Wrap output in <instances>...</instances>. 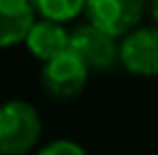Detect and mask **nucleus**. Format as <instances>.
I'll return each instance as SVG.
<instances>
[{
	"label": "nucleus",
	"mask_w": 158,
	"mask_h": 155,
	"mask_svg": "<svg viewBox=\"0 0 158 155\" xmlns=\"http://www.w3.org/2000/svg\"><path fill=\"white\" fill-rule=\"evenodd\" d=\"M41 139V116L28 100L0 103V155H28Z\"/></svg>",
	"instance_id": "nucleus-1"
},
{
	"label": "nucleus",
	"mask_w": 158,
	"mask_h": 155,
	"mask_svg": "<svg viewBox=\"0 0 158 155\" xmlns=\"http://www.w3.org/2000/svg\"><path fill=\"white\" fill-rule=\"evenodd\" d=\"M89 71L92 68L69 48L62 55L44 62V68H41L44 91L55 100L76 98L85 89L87 80H89Z\"/></svg>",
	"instance_id": "nucleus-2"
},
{
	"label": "nucleus",
	"mask_w": 158,
	"mask_h": 155,
	"mask_svg": "<svg viewBox=\"0 0 158 155\" xmlns=\"http://www.w3.org/2000/svg\"><path fill=\"white\" fill-rule=\"evenodd\" d=\"M85 14L89 23L122 39L140 28L147 14V0H87Z\"/></svg>",
	"instance_id": "nucleus-3"
},
{
	"label": "nucleus",
	"mask_w": 158,
	"mask_h": 155,
	"mask_svg": "<svg viewBox=\"0 0 158 155\" xmlns=\"http://www.w3.org/2000/svg\"><path fill=\"white\" fill-rule=\"evenodd\" d=\"M119 64L138 78H158V25H142L119 39Z\"/></svg>",
	"instance_id": "nucleus-4"
},
{
	"label": "nucleus",
	"mask_w": 158,
	"mask_h": 155,
	"mask_svg": "<svg viewBox=\"0 0 158 155\" xmlns=\"http://www.w3.org/2000/svg\"><path fill=\"white\" fill-rule=\"evenodd\" d=\"M69 48L92 71H108L119 62V39L89 21L71 30Z\"/></svg>",
	"instance_id": "nucleus-5"
},
{
	"label": "nucleus",
	"mask_w": 158,
	"mask_h": 155,
	"mask_svg": "<svg viewBox=\"0 0 158 155\" xmlns=\"http://www.w3.org/2000/svg\"><path fill=\"white\" fill-rule=\"evenodd\" d=\"M23 44H25V48H28V52L32 57H37L39 62H48L53 57L62 55L64 50H69L71 32L64 28V23L37 18Z\"/></svg>",
	"instance_id": "nucleus-6"
},
{
	"label": "nucleus",
	"mask_w": 158,
	"mask_h": 155,
	"mask_svg": "<svg viewBox=\"0 0 158 155\" xmlns=\"http://www.w3.org/2000/svg\"><path fill=\"white\" fill-rule=\"evenodd\" d=\"M35 21L32 0H0V48L23 44Z\"/></svg>",
	"instance_id": "nucleus-7"
},
{
	"label": "nucleus",
	"mask_w": 158,
	"mask_h": 155,
	"mask_svg": "<svg viewBox=\"0 0 158 155\" xmlns=\"http://www.w3.org/2000/svg\"><path fill=\"white\" fill-rule=\"evenodd\" d=\"M32 7L39 18L67 25L85 12L87 0H32Z\"/></svg>",
	"instance_id": "nucleus-8"
},
{
	"label": "nucleus",
	"mask_w": 158,
	"mask_h": 155,
	"mask_svg": "<svg viewBox=\"0 0 158 155\" xmlns=\"http://www.w3.org/2000/svg\"><path fill=\"white\" fill-rule=\"evenodd\" d=\"M35 155H87V151L73 139H53L44 144Z\"/></svg>",
	"instance_id": "nucleus-9"
},
{
	"label": "nucleus",
	"mask_w": 158,
	"mask_h": 155,
	"mask_svg": "<svg viewBox=\"0 0 158 155\" xmlns=\"http://www.w3.org/2000/svg\"><path fill=\"white\" fill-rule=\"evenodd\" d=\"M147 16L151 18V25H158V0H147Z\"/></svg>",
	"instance_id": "nucleus-10"
}]
</instances>
